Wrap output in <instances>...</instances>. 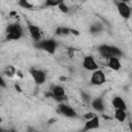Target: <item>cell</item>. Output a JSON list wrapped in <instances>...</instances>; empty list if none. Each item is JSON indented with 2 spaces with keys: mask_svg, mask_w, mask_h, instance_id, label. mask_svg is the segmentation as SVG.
<instances>
[{
  "mask_svg": "<svg viewBox=\"0 0 132 132\" xmlns=\"http://www.w3.org/2000/svg\"><path fill=\"white\" fill-rule=\"evenodd\" d=\"M99 53L102 57L109 59L111 57H116L119 58L122 56V52L119 47L117 46H112V45H107V44H102L99 46Z\"/></svg>",
  "mask_w": 132,
  "mask_h": 132,
  "instance_id": "6da1fadb",
  "label": "cell"
},
{
  "mask_svg": "<svg viewBox=\"0 0 132 132\" xmlns=\"http://www.w3.org/2000/svg\"><path fill=\"white\" fill-rule=\"evenodd\" d=\"M23 35V29L19 24H10L6 29L7 40H18Z\"/></svg>",
  "mask_w": 132,
  "mask_h": 132,
  "instance_id": "7a4b0ae2",
  "label": "cell"
},
{
  "mask_svg": "<svg viewBox=\"0 0 132 132\" xmlns=\"http://www.w3.org/2000/svg\"><path fill=\"white\" fill-rule=\"evenodd\" d=\"M36 46L40 50H43L50 54H55L56 48H57V42L54 39H46L42 41H38Z\"/></svg>",
  "mask_w": 132,
  "mask_h": 132,
  "instance_id": "3957f363",
  "label": "cell"
},
{
  "mask_svg": "<svg viewBox=\"0 0 132 132\" xmlns=\"http://www.w3.org/2000/svg\"><path fill=\"white\" fill-rule=\"evenodd\" d=\"M30 74L37 85H42L46 79L44 71L39 70V69H30Z\"/></svg>",
  "mask_w": 132,
  "mask_h": 132,
  "instance_id": "277c9868",
  "label": "cell"
},
{
  "mask_svg": "<svg viewBox=\"0 0 132 132\" xmlns=\"http://www.w3.org/2000/svg\"><path fill=\"white\" fill-rule=\"evenodd\" d=\"M91 82L95 86H100L105 82V74L102 70H96L91 76Z\"/></svg>",
  "mask_w": 132,
  "mask_h": 132,
  "instance_id": "5b68a950",
  "label": "cell"
},
{
  "mask_svg": "<svg viewBox=\"0 0 132 132\" xmlns=\"http://www.w3.org/2000/svg\"><path fill=\"white\" fill-rule=\"evenodd\" d=\"M52 94H53V98L57 101H63L65 100V90L62 86L56 85L52 88L51 90Z\"/></svg>",
  "mask_w": 132,
  "mask_h": 132,
  "instance_id": "8992f818",
  "label": "cell"
},
{
  "mask_svg": "<svg viewBox=\"0 0 132 132\" xmlns=\"http://www.w3.org/2000/svg\"><path fill=\"white\" fill-rule=\"evenodd\" d=\"M57 111L61 114H63L64 117H67V118H74L76 116V111L69 105H66V104H60L58 106V109Z\"/></svg>",
  "mask_w": 132,
  "mask_h": 132,
  "instance_id": "52a82bcc",
  "label": "cell"
},
{
  "mask_svg": "<svg viewBox=\"0 0 132 132\" xmlns=\"http://www.w3.org/2000/svg\"><path fill=\"white\" fill-rule=\"evenodd\" d=\"M117 8H118V11L119 13L121 14L122 18L124 19H128L131 14V9L129 7V5L124 2V1H120V2H117Z\"/></svg>",
  "mask_w": 132,
  "mask_h": 132,
  "instance_id": "ba28073f",
  "label": "cell"
},
{
  "mask_svg": "<svg viewBox=\"0 0 132 132\" xmlns=\"http://www.w3.org/2000/svg\"><path fill=\"white\" fill-rule=\"evenodd\" d=\"M82 66H84L85 69L90 70V71H96V70H98V65H97L96 61L94 60V58L92 56H86L84 58Z\"/></svg>",
  "mask_w": 132,
  "mask_h": 132,
  "instance_id": "9c48e42d",
  "label": "cell"
},
{
  "mask_svg": "<svg viewBox=\"0 0 132 132\" xmlns=\"http://www.w3.org/2000/svg\"><path fill=\"white\" fill-rule=\"evenodd\" d=\"M99 127V118L96 116L91 120H88L85 124L84 127V131H90V130H94L97 129Z\"/></svg>",
  "mask_w": 132,
  "mask_h": 132,
  "instance_id": "30bf717a",
  "label": "cell"
},
{
  "mask_svg": "<svg viewBox=\"0 0 132 132\" xmlns=\"http://www.w3.org/2000/svg\"><path fill=\"white\" fill-rule=\"evenodd\" d=\"M28 29H29V33L31 35V37L35 40V41H39L40 40V37H41V32L39 30V28L37 26H34L32 24H29L28 26Z\"/></svg>",
  "mask_w": 132,
  "mask_h": 132,
  "instance_id": "8fae6325",
  "label": "cell"
},
{
  "mask_svg": "<svg viewBox=\"0 0 132 132\" xmlns=\"http://www.w3.org/2000/svg\"><path fill=\"white\" fill-rule=\"evenodd\" d=\"M112 106L116 108V109H122V110H126L127 109V105L124 101V99L120 96H116L113 99H112Z\"/></svg>",
  "mask_w": 132,
  "mask_h": 132,
  "instance_id": "7c38bea8",
  "label": "cell"
},
{
  "mask_svg": "<svg viewBox=\"0 0 132 132\" xmlns=\"http://www.w3.org/2000/svg\"><path fill=\"white\" fill-rule=\"evenodd\" d=\"M92 107L96 110V111H99V112H102L104 110V102L101 98H96L92 101Z\"/></svg>",
  "mask_w": 132,
  "mask_h": 132,
  "instance_id": "4fadbf2b",
  "label": "cell"
},
{
  "mask_svg": "<svg viewBox=\"0 0 132 132\" xmlns=\"http://www.w3.org/2000/svg\"><path fill=\"white\" fill-rule=\"evenodd\" d=\"M108 66L110 69L112 70H120L121 69V62L119 60V58H116V57H111L108 59Z\"/></svg>",
  "mask_w": 132,
  "mask_h": 132,
  "instance_id": "5bb4252c",
  "label": "cell"
},
{
  "mask_svg": "<svg viewBox=\"0 0 132 132\" xmlns=\"http://www.w3.org/2000/svg\"><path fill=\"white\" fill-rule=\"evenodd\" d=\"M114 118H116V120H118V121H119V122H121V123L125 122V121H126V119H127V112H126V110L116 109Z\"/></svg>",
  "mask_w": 132,
  "mask_h": 132,
  "instance_id": "9a60e30c",
  "label": "cell"
},
{
  "mask_svg": "<svg viewBox=\"0 0 132 132\" xmlns=\"http://www.w3.org/2000/svg\"><path fill=\"white\" fill-rule=\"evenodd\" d=\"M56 34L59 36H63V35H68L70 33V29L65 28V27H59L56 29Z\"/></svg>",
  "mask_w": 132,
  "mask_h": 132,
  "instance_id": "2e32d148",
  "label": "cell"
},
{
  "mask_svg": "<svg viewBox=\"0 0 132 132\" xmlns=\"http://www.w3.org/2000/svg\"><path fill=\"white\" fill-rule=\"evenodd\" d=\"M15 72H16L15 68H14L13 66H11V65L7 66V67L4 69V73H5L7 76H12V75H13Z\"/></svg>",
  "mask_w": 132,
  "mask_h": 132,
  "instance_id": "e0dca14e",
  "label": "cell"
},
{
  "mask_svg": "<svg viewBox=\"0 0 132 132\" xmlns=\"http://www.w3.org/2000/svg\"><path fill=\"white\" fill-rule=\"evenodd\" d=\"M21 7H23V8H27V9H31L33 6H32V4H30L28 1H26V0H21V1H19V3H18Z\"/></svg>",
  "mask_w": 132,
  "mask_h": 132,
  "instance_id": "ac0fdd59",
  "label": "cell"
},
{
  "mask_svg": "<svg viewBox=\"0 0 132 132\" xmlns=\"http://www.w3.org/2000/svg\"><path fill=\"white\" fill-rule=\"evenodd\" d=\"M102 30V26L100 24H95V25H92L91 28H90V31L92 33H98L99 31Z\"/></svg>",
  "mask_w": 132,
  "mask_h": 132,
  "instance_id": "d6986e66",
  "label": "cell"
},
{
  "mask_svg": "<svg viewBox=\"0 0 132 132\" xmlns=\"http://www.w3.org/2000/svg\"><path fill=\"white\" fill-rule=\"evenodd\" d=\"M62 1H54V0H46L45 1V6H59V4Z\"/></svg>",
  "mask_w": 132,
  "mask_h": 132,
  "instance_id": "ffe728a7",
  "label": "cell"
},
{
  "mask_svg": "<svg viewBox=\"0 0 132 132\" xmlns=\"http://www.w3.org/2000/svg\"><path fill=\"white\" fill-rule=\"evenodd\" d=\"M58 8H59V9H60V10H61L62 12H65V13L69 11V8H68V6H67V5H66V4H65V3L63 2V1H62V2H61V3L59 4Z\"/></svg>",
  "mask_w": 132,
  "mask_h": 132,
  "instance_id": "44dd1931",
  "label": "cell"
},
{
  "mask_svg": "<svg viewBox=\"0 0 132 132\" xmlns=\"http://www.w3.org/2000/svg\"><path fill=\"white\" fill-rule=\"evenodd\" d=\"M94 117H96V114L94 113V112H88V113H86L85 114V119L88 121V120H91V119H93Z\"/></svg>",
  "mask_w": 132,
  "mask_h": 132,
  "instance_id": "7402d4cb",
  "label": "cell"
},
{
  "mask_svg": "<svg viewBox=\"0 0 132 132\" xmlns=\"http://www.w3.org/2000/svg\"><path fill=\"white\" fill-rule=\"evenodd\" d=\"M81 96H82V98H84V100H86V101H88V100L90 99V96H89V95H87V94H85L84 92L81 93Z\"/></svg>",
  "mask_w": 132,
  "mask_h": 132,
  "instance_id": "603a6c76",
  "label": "cell"
},
{
  "mask_svg": "<svg viewBox=\"0 0 132 132\" xmlns=\"http://www.w3.org/2000/svg\"><path fill=\"white\" fill-rule=\"evenodd\" d=\"M70 32L72 33V34H74V35H79V32L77 31V30H74V29H70Z\"/></svg>",
  "mask_w": 132,
  "mask_h": 132,
  "instance_id": "cb8c5ba5",
  "label": "cell"
},
{
  "mask_svg": "<svg viewBox=\"0 0 132 132\" xmlns=\"http://www.w3.org/2000/svg\"><path fill=\"white\" fill-rule=\"evenodd\" d=\"M14 88H15V90H18V92H22V89L20 88L19 85H14Z\"/></svg>",
  "mask_w": 132,
  "mask_h": 132,
  "instance_id": "d4e9b609",
  "label": "cell"
},
{
  "mask_svg": "<svg viewBox=\"0 0 132 132\" xmlns=\"http://www.w3.org/2000/svg\"><path fill=\"white\" fill-rule=\"evenodd\" d=\"M16 73H18V75H19L20 77H22V76H23V74H22V72H21V71H16Z\"/></svg>",
  "mask_w": 132,
  "mask_h": 132,
  "instance_id": "484cf974",
  "label": "cell"
},
{
  "mask_svg": "<svg viewBox=\"0 0 132 132\" xmlns=\"http://www.w3.org/2000/svg\"><path fill=\"white\" fill-rule=\"evenodd\" d=\"M1 86H2L3 88H5V84H4V80H3V79H1Z\"/></svg>",
  "mask_w": 132,
  "mask_h": 132,
  "instance_id": "4316f807",
  "label": "cell"
},
{
  "mask_svg": "<svg viewBox=\"0 0 132 132\" xmlns=\"http://www.w3.org/2000/svg\"><path fill=\"white\" fill-rule=\"evenodd\" d=\"M15 14H16L15 11H11V12H10V15H15Z\"/></svg>",
  "mask_w": 132,
  "mask_h": 132,
  "instance_id": "83f0119b",
  "label": "cell"
},
{
  "mask_svg": "<svg viewBox=\"0 0 132 132\" xmlns=\"http://www.w3.org/2000/svg\"><path fill=\"white\" fill-rule=\"evenodd\" d=\"M129 128H130V131L132 132V123H130V125H129Z\"/></svg>",
  "mask_w": 132,
  "mask_h": 132,
  "instance_id": "f1b7e54d",
  "label": "cell"
},
{
  "mask_svg": "<svg viewBox=\"0 0 132 132\" xmlns=\"http://www.w3.org/2000/svg\"><path fill=\"white\" fill-rule=\"evenodd\" d=\"M131 77H132V74H131Z\"/></svg>",
  "mask_w": 132,
  "mask_h": 132,
  "instance_id": "f546056e",
  "label": "cell"
}]
</instances>
